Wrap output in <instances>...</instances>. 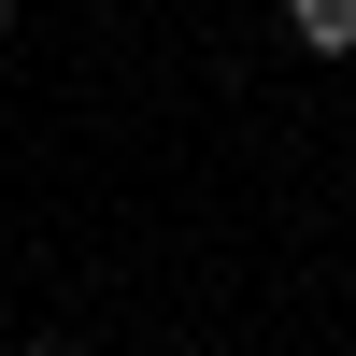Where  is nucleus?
Returning <instances> with one entry per match:
<instances>
[{
    "instance_id": "1",
    "label": "nucleus",
    "mask_w": 356,
    "mask_h": 356,
    "mask_svg": "<svg viewBox=\"0 0 356 356\" xmlns=\"http://www.w3.org/2000/svg\"><path fill=\"white\" fill-rule=\"evenodd\" d=\"M285 29H300L314 57H356V0H285Z\"/></svg>"
},
{
    "instance_id": "2",
    "label": "nucleus",
    "mask_w": 356,
    "mask_h": 356,
    "mask_svg": "<svg viewBox=\"0 0 356 356\" xmlns=\"http://www.w3.org/2000/svg\"><path fill=\"white\" fill-rule=\"evenodd\" d=\"M0 29H15V0H0Z\"/></svg>"
},
{
    "instance_id": "3",
    "label": "nucleus",
    "mask_w": 356,
    "mask_h": 356,
    "mask_svg": "<svg viewBox=\"0 0 356 356\" xmlns=\"http://www.w3.org/2000/svg\"><path fill=\"white\" fill-rule=\"evenodd\" d=\"M29 356H57V342H29Z\"/></svg>"
}]
</instances>
